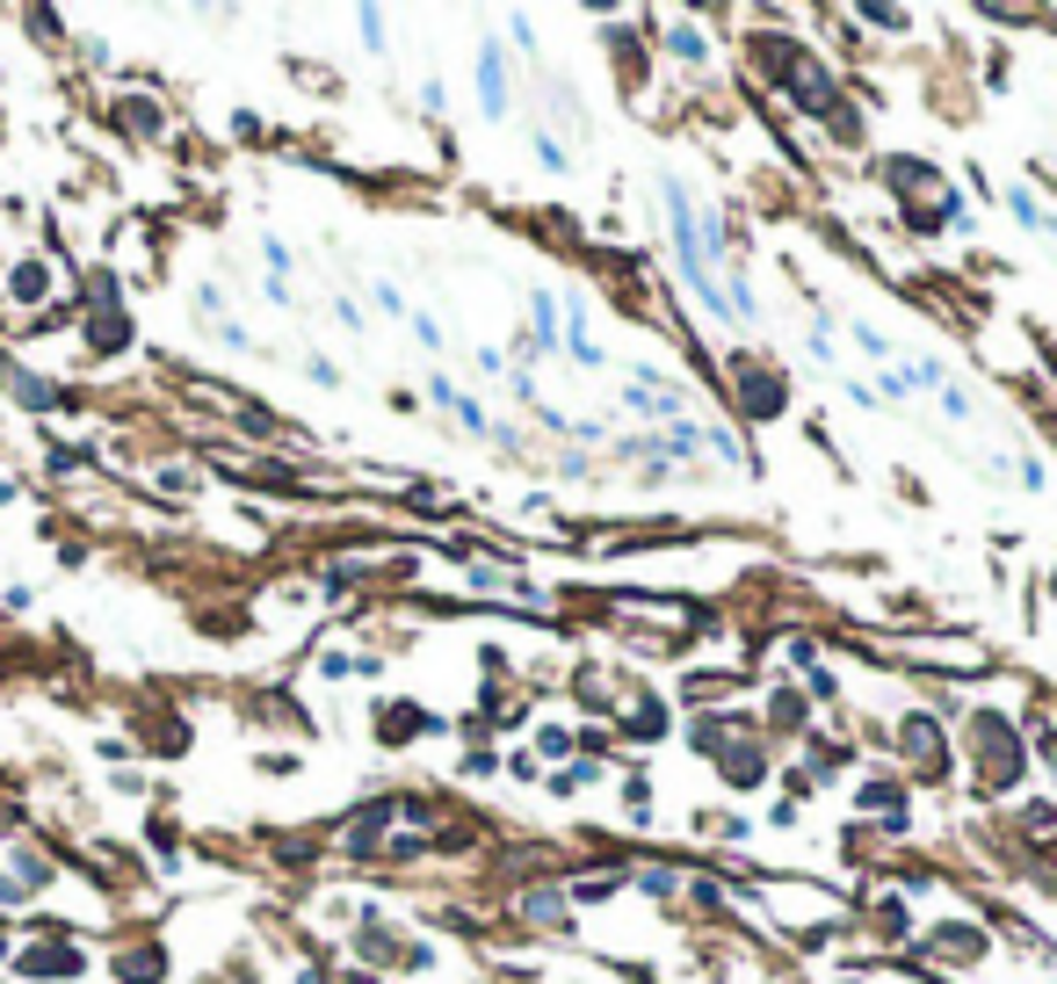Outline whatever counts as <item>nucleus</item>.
<instances>
[{"instance_id":"nucleus-1","label":"nucleus","mask_w":1057,"mask_h":984,"mask_svg":"<svg viewBox=\"0 0 1057 984\" xmlns=\"http://www.w3.org/2000/svg\"><path fill=\"white\" fill-rule=\"evenodd\" d=\"M15 970H22V977H36V984H44V977H80L87 955L73 949V941H30V949L15 955Z\"/></svg>"},{"instance_id":"nucleus-2","label":"nucleus","mask_w":1057,"mask_h":984,"mask_svg":"<svg viewBox=\"0 0 1057 984\" xmlns=\"http://www.w3.org/2000/svg\"><path fill=\"white\" fill-rule=\"evenodd\" d=\"M500 52H493V44H486V52H478V102H486V117H500V109H507V95H500Z\"/></svg>"},{"instance_id":"nucleus-3","label":"nucleus","mask_w":1057,"mask_h":984,"mask_svg":"<svg viewBox=\"0 0 1057 984\" xmlns=\"http://www.w3.org/2000/svg\"><path fill=\"white\" fill-rule=\"evenodd\" d=\"M52 290V276H44V261H22L15 276H8V297H15V305H36V297Z\"/></svg>"},{"instance_id":"nucleus-4","label":"nucleus","mask_w":1057,"mask_h":984,"mask_svg":"<svg viewBox=\"0 0 1057 984\" xmlns=\"http://www.w3.org/2000/svg\"><path fill=\"white\" fill-rule=\"evenodd\" d=\"M117 970H123V984H153L159 977V949H131Z\"/></svg>"},{"instance_id":"nucleus-5","label":"nucleus","mask_w":1057,"mask_h":984,"mask_svg":"<svg viewBox=\"0 0 1057 984\" xmlns=\"http://www.w3.org/2000/svg\"><path fill=\"white\" fill-rule=\"evenodd\" d=\"M15 398H22V406H36V413H44V406H52V384H44V377H15Z\"/></svg>"},{"instance_id":"nucleus-6","label":"nucleus","mask_w":1057,"mask_h":984,"mask_svg":"<svg viewBox=\"0 0 1057 984\" xmlns=\"http://www.w3.org/2000/svg\"><path fill=\"white\" fill-rule=\"evenodd\" d=\"M537 341H543V347H558V305H551L543 290H537Z\"/></svg>"},{"instance_id":"nucleus-7","label":"nucleus","mask_w":1057,"mask_h":984,"mask_svg":"<svg viewBox=\"0 0 1057 984\" xmlns=\"http://www.w3.org/2000/svg\"><path fill=\"white\" fill-rule=\"evenodd\" d=\"M15 898H22V883H15V876H0V905H15Z\"/></svg>"},{"instance_id":"nucleus-8","label":"nucleus","mask_w":1057,"mask_h":984,"mask_svg":"<svg viewBox=\"0 0 1057 984\" xmlns=\"http://www.w3.org/2000/svg\"><path fill=\"white\" fill-rule=\"evenodd\" d=\"M0 384H15V369H8V355H0Z\"/></svg>"}]
</instances>
